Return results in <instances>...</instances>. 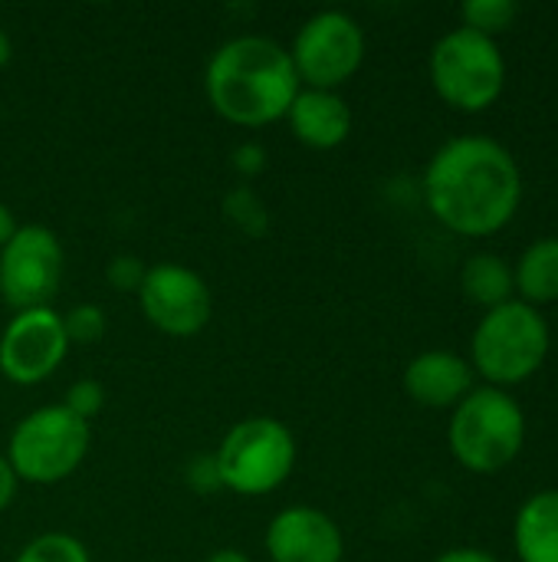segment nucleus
<instances>
[{
    "label": "nucleus",
    "mask_w": 558,
    "mask_h": 562,
    "mask_svg": "<svg viewBox=\"0 0 558 562\" xmlns=\"http://www.w3.org/2000/svg\"><path fill=\"white\" fill-rule=\"evenodd\" d=\"M289 59L299 86L339 92L365 59V30L345 10H319L299 26Z\"/></svg>",
    "instance_id": "obj_8"
},
{
    "label": "nucleus",
    "mask_w": 558,
    "mask_h": 562,
    "mask_svg": "<svg viewBox=\"0 0 558 562\" xmlns=\"http://www.w3.org/2000/svg\"><path fill=\"white\" fill-rule=\"evenodd\" d=\"M138 303L145 319L174 339H191L197 336L210 316H214V293L207 280L184 267V263H155L148 267L141 286H138Z\"/></svg>",
    "instance_id": "obj_10"
},
{
    "label": "nucleus",
    "mask_w": 558,
    "mask_h": 562,
    "mask_svg": "<svg viewBox=\"0 0 558 562\" xmlns=\"http://www.w3.org/2000/svg\"><path fill=\"white\" fill-rule=\"evenodd\" d=\"M270 562H342L345 537L339 524L316 507L280 510L263 537Z\"/></svg>",
    "instance_id": "obj_12"
},
{
    "label": "nucleus",
    "mask_w": 558,
    "mask_h": 562,
    "mask_svg": "<svg viewBox=\"0 0 558 562\" xmlns=\"http://www.w3.org/2000/svg\"><path fill=\"white\" fill-rule=\"evenodd\" d=\"M66 254L46 224H20L0 247V300L20 313L49 306L59 293Z\"/></svg>",
    "instance_id": "obj_9"
},
{
    "label": "nucleus",
    "mask_w": 558,
    "mask_h": 562,
    "mask_svg": "<svg viewBox=\"0 0 558 562\" xmlns=\"http://www.w3.org/2000/svg\"><path fill=\"white\" fill-rule=\"evenodd\" d=\"M148 267L135 257V254H118L105 263V280L112 290L118 293H138L141 280H145Z\"/></svg>",
    "instance_id": "obj_23"
},
{
    "label": "nucleus",
    "mask_w": 558,
    "mask_h": 562,
    "mask_svg": "<svg viewBox=\"0 0 558 562\" xmlns=\"http://www.w3.org/2000/svg\"><path fill=\"white\" fill-rule=\"evenodd\" d=\"M428 69L437 95L464 112L490 109L506 82V59L497 40L470 26H457L444 33L431 49Z\"/></svg>",
    "instance_id": "obj_7"
},
{
    "label": "nucleus",
    "mask_w": 558,
    "mask_h": 562,
    "mask_svg": "<svg viewBox=\"0 0 558 562\" xmlns=\"http://www.w3.org/2000/svg\"><path fill=\"white\" fill-rule=\"evenodd\" d=\"M460 286L464 293L487 306V310H497L503 303L513 300V290H516V277H513V267L497 257V254H474L464 270H460Z\"/></svg>",
    "instance_id": "obj_17"
},
{
    "label": "nucleus",
    "mask_w": 558,
    "mask_h": 562,
    "mask_svg": "<svg viewBox=\"0 0 558 562\" xmlns=\"http://www.w3.org/2000/svg\"><path fill=\"white\" fill-rule=\"evenodd\" d=\"M549 356V323L536 306L510 300L477 323L470 339V369H477L493 389L520 385L543 369Z\"/></svg>",
    "instance_id": "obj_4"
},
{
    "label": "nucleus",
    "mask_w": 558,
    "mask_h": 562,
    "mask_svg": "<svg viewBox=\"0 0 558 562\" xmlns=\"http://www.w3.org/2000/svg\"><path fill=\"white\" fill-rule=\"evenodd\" d=\"M299 89L289 49L260 33L230 36L204 66V95L210 109L240 128H263L286 119Z\"/></svg>",
    "instance_id": "obj_2"
},
{
    "label": "nucleus",
    "mask_w": 558,
    "mask_h": 562,
    "mask_svg": "<svg viewBox=\"0 0 558 562\" xmlns=\"http://www.w3.org/2000/svg\"><path fill=\"white\" fill-rule=\"evenodd\" d=\"M207 562H253L247 553H240V550H234V547H224V550H217V553H210Z\"/></svg>",
    "instance_id": "obj_29"
},
{
    "label": "nucleus",
    "mask_w": 558,
    "mask_h": 562,
    "mask_svg": "<svg viewBox=\"0 0 558 562\" xmlns=\"http://www.w3.org/2000/svg\"><path fill=\"white\" fill-rule=\"evenodd\" d=\"M62 329L69 346H95L105 336L109 319L99 303H76L72 310L62 313Z\"/></svg>",
    "instance_id": "obj_21"
},
{
    "label": "nucleus",
    "mask_w": 558,
    "mask_h": 562,
    "mask_svg": "<svg viewBox=\"0 0 558 562\" xmlns=\"http://www.w3.org/2000/svg\"><path fill=\"white\" fill-rule=\"evenodd\" d=\"M266 161H270V155H266V148H263L260 142H240V145L230 151V168H234L243 181L260 178V175L266 171Z\"/></svg>",
    "instance_id": "obj_25"
},
{
    "label": "nucleus",
    "mask_w": 558,
    "mask_h": 562,
    "mask_svg": "<svg viewBox=\"0 0 558 562\" xmlns=\"http://www.w3.org/2000/svg\"><path fill=\"white\" fill-rule=\"evenodd\" d=\"M434 562H500L493 553L480 550V547H454L447 553H441Z\"/></svg>",
    "instance_id": "obj_26"
},
{
    "label": "nucleus",
    "mask_w": 558,
    "mask_h": 562,
    "mask_svg": "<svg viewBox=\"0 0 558 562\" xmlns=\"http://www.w3.org/2000/svg\"><path fill=\"white\" fill-rule=\"evenodd\" d=\"M516 286L523 303H556L558 300V237H539L526 247L516 263Z\"/></svg>",
    "instance_id": "obj_16"
},
{
    "label": "nucleus",
    "mask_w": 558,
    "mask_h": 562,
    "mask_svg": "<svg viewBox=\"0 0 558 562\" xmlns=\"http://www.w3.org/2000/svg\"><path fill=\"white\" fill-rule=\"evenodd\" d=\"M214 461L224 491L240 497H266L289 481L296 468V438L283 422L253 415L237 422L220 438Z\"/></svg>",
    "instance_id": "obj_6"
},
{
    "label": "nucleus",
    "mask_w": 558,
    "mask_h": 562,
    "mask_svg": "<svg viewBox=\"0 0 558 562\" xmlns=\"http://www.w3.org/2000/svg\"><path fill=\"white\" fill-rule=\"evenodd\" d=\"M520 7L513 0H467L460 7L464 26L483 33V36H497L503 33L513 20H516Z\"/></svg>",
    "instance_id": "obj_20"
},
{
    "label": "nucleus",
    "mask_w": 558,
    "mask_h": 562,
    "mask_svg": "<svg viewBox=\"0 0 558 562\" xmlns=\"http://www.w3.org/2000/svg\"><path fill=\"white\" fill-rule=\"evenodd\" d=\"M224 217L247 237H263L270 227V207L266 201L250 188V184H237L227 191L224 198Z\"/></svg>",
    "instance_id": "obj_18"
},
{
    "label": "nucleus",
    "mask_w": 558,
    "mask_h": 562,
    "mask_svg": "<svg viewBox=\"0 0 558 562\" xmlns=\"http://www.w3.org/2000/svg\"><path fill=\"white\" fill-rule=\"evenodd\" d=\"M513 543L523 562H558V487L533 494L520 507Z\"/></svg>",
    "instance_id": "obj_15"
},
{
    "label": "nucleus",
    "mask_w": 558,
    "mask_h": 562,
    "mask_svg": "<svg viewBox=\"0 0 558 562\" xmlns=\"http://www.w3.org/2000/svg\"><path fill=\"white\" fill-rule=\"evenodd\" d=\"M286 122L293 135L316 151H332L352 135V109L339 92L329 89L303 86L286 112Z\"/></svg>",
    "instance_id": "obj_14"
},
{
    "label": "nucleus",
    "mask_w": 558,
    "mask_h": 562,
    "mask_svg": "<svg viewBox=\"0 0 558 562\" xmlns=\"http://www.w3.org/2000/svg\"><path fill=\"white\" fill-rule=\"evenodd\" d=\"M184 484H187L194 494H214V491H224L214 454H194V458L187 461V468H184Z\"/></svg>",
    "instance_id": "obj_24"
},
{
    "label": "nucleus",
    "mask_w": 558,
    "mask_h": 562,
    "mask_svg": "<svg viewBox=\"0 0 558 562\" xmlns=\"http://www.w3.org/2000/svg\"><path fill=\"white\" fill-rule=\"evenodd\" d=\"M447 441L454 458L474 474L503 471L526 441V415L503 389H474L451 418Z\"/></svg>",
    "instance_id": "obj_5"
},
{
    "label": "nucleus",
    "mask_w": 558,
    "mask_h": 562,
    "mask_svg": "<svg viewBox=\"0 0 558 562\" xmlns=\"http://www.w3.org/2000/svg\"><path fill=\"white\" fill-rule=\"evenodd\" d=\"M62 405H66L76 418H82V422L89 425V422L99 418L102 408H105V389H102V382H95V379H79V382H72V385L66 389Z\"/></svg>",
    "instance_id": "obj_22"
},
{
    "label": "nucleus",
    "mask_w": 558,
    "mask_h": 562,
    "mask_svg": "<svg viewBox=\"0 0 558 562\" xmlns=\"http://www.w3.org/2000/svg\"><path fill=\"white\" fill-rule=\"evenodd\" d=\"M89 445V425L59 402L23 415L10 431L3 458L20 484L53 487L69 481L82 468Z\"/></svg>",
    "instance_id": "obj_3"
},
{
    "label": "nucleus",
    "mask_w": 558,
    "mask_h": 562,
    "mask_svg": "<svg viewBox=\"0 0 558 562\" xmlns=\"http://www.w3.org/2000/svg\"><path fill=\"white\" fill-rule=\"evenodd\" d=\"M20 224H16V217H13V211H10V204H3L0 201V247L13 237V231H16Z\"/></svg>",
    "instance_id": "obj_28"
},
{
    "label": "nucleus",
    "mask_w": 558,
    "mask_h": 562,
    "mask_svg": "<svg viewBox=\"0 0 558 562\" xmlns=\"http://www.w3.org/2000/svg\"><path fill=\"white\" fill-rule=\"evenodd\" d=\"M69 356L62 313L53 306L20 310L0 333V372L13 385L46 382Z\"/></svg>",
    "instance_id": "obj_11"
},
{
    "label": "nucleus",
    "mask_w": 558,
    "mask_h": 562,
    "mask_svg": "<svg viewBox=\"0 0 558 562\" xmlns=\"http://www.w3.org/2000/svg\"><path fill=\"white\" fill-rule=\"evenodd\" d=\"M10 59H13V40H10V33L0 26V69H3Z\"/></svg>",
    "instance_id": "obj_30"
},
{
    "label": "nucleus",
    "mask_w": 558,
    "mask_h": 562,
    "mask_svg": "<svg viewBox=\"0 0 558 562\" xmlns=\"http://www.w3.org/2000/svg\"><path fill=\"white\" fill-rule=\"evenodd\" d=\"M13 562H92V557L72 533H39L13 557Z\"/></svg>",
    "instance_id": "obj_19"
},
{
    "label": "nucleus",
    "mask_w": 558,
    "mask_h": 562,
    "mask_svg": "<svg viewBox=\"0 0 558 562\" xmlns=\"http://www.w3.org/2000/svg\"><path fill=\"white\" fill-rule=\"evenodd\" d=\"M424 201L454 234L487 237L520 211L523 175L506 145L487 135H460L444 142L428 161Z\"/></svg>",
    "instance_id": "obj_1"
},
{
    "label": "nucleus",
    "mask_w": 558,
    "mask_h": 562,
    "mask_svg": "<svg viewBox=\"0 0 558 562\" xmlns=\"http://www.w3.org/2000/svg\"><path fill=\"white\" fill-rule=\"evenodd\" d=\"M405 392L428 408H457L474 392V369L457 352L431 349L408 362Z\"/></svg>",
    "instance_id": "obj_13"
},
{
    "label": "nucleus",
    "mask_w": 558,
    "mask_h": 562,
    "mask_svg": "<svg viewBox=\"0 0 558 562\" xmlns=\"http://www.w3.org/2000/svg\"><path fill=\"white\" fill-rule=\"evenodd\" d=\"M16 487H20V481H16V474L10 471V464H7V458L0 454V514L13 504V497H16Z\"/></svg>",
    "instance_id": "obj_27"
}]
</instances>
